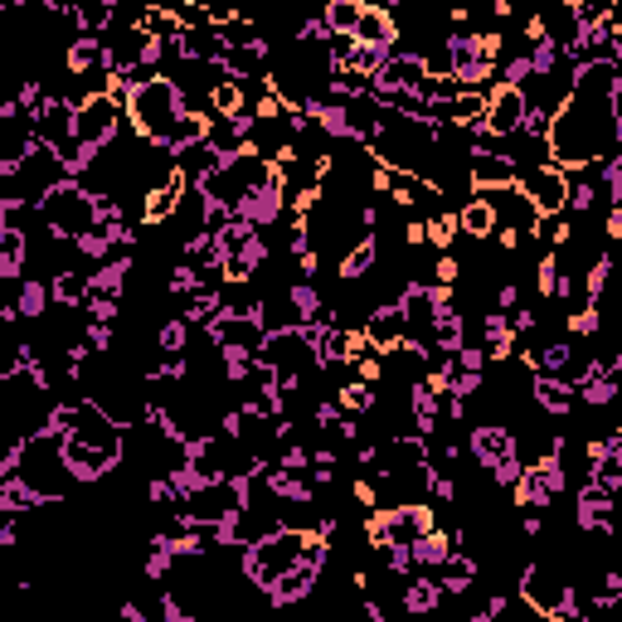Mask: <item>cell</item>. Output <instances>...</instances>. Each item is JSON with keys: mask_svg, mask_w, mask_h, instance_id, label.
Returning a JSON list of instances; mask_svg holds the SVG:
<instances>
[{"mask_svg": "<svg viewBox=\"0 0 622 622\" xmlns=\"http://www.w3.org/2000/svg\"><path fill=\"white\" fill-rule=\"evenodd\" d=\"M622 63L588 59L570 69V93L550 113L544 151L554 166H598L622 146Z\"/></svg>", "mask_w": 622, "mask_h": 622, "instance_id": "1", "label": "cell"}, {"mask_svg": "<svg viewBox=\"0 0 622 622\" xmlns=\"http://www.w3.org/2000/svg\"><path fill=\"white\" fill-rule=\"evenodd\" d=\"M15 477L35 491L45 506H63L73 477H69V462H63V438L59 433L54 429L30 433L25 447H20V457H15Z\"/></svg>", "mask_w": 622, "mask_h": 622, "instance_id": "2", "label": "cell"}, {"mask_svg": "<svg viewBox=\"0 0 622 622\" xmlns=\"http://www.w3.org/2000/svg\"><path fill=\"white\" fill-rule=\"evenodd\" d=\"M35 210L54 238H79L89 228H97V195L89 190V180H73V176L59 180L54 190L39 195Z\"/></svg>", "mask_w": 622, "mask_h": 622, "instance_id": "3", "label": "cell"}, {"mask_svg": "<svg viewBox=\"0 0 622 622\" xmlns=\"http://www.w3.org/2000/svg\"><path fill=\"white\" fill-rule=\"evenodd\" d=\"M258 365H268L278 379L287 375H316V355L302 326H278V331H263V345L254 351Z\"/></svg>", "mask_w": 622, "mask_h": 622, "instance_id": "4", "label": "cell"}, {"mask_svg": "<svg viewBox=\"0 0 622 622\" xmlns=\"http://www.w3.org/2000/svg\"><path fill=\"white\" fill-rule=\"evenodd\" d=\"M127 127V107L107 93H89L73 107V141H89V146H113Z\"/></svg>", "mask_w": 622, "mask_h": 622, "instance_id": "5", "label": "cell"}, {"mask_svg": "<svg viewBox=\"0 0 622 622\" xmlns=\"http://www.w3.org/2000/svg\"><path fill=\"white\" fill-rule=\"evenodd\" d=\"M59 180H69V171H63V156L54 146H45V141L30 137L25 146H20V171H15V185L20 195H25L30 204L39 200L45 190H54Z\"/></svg>", "mask_w": 622, "mask_h": 622, "instance_id": "6", "label": "cell"}, {"mask_svg": "<svg viewBox=\"0 0 622 622\" xmlns=\"http://www.w3.org/2000/svg\"><path fill=\"white\" fill-rule=\"evenodd\" d=\"M234 214H238V220H248L254 228H272V224H278L282 214H287V171L272 161V176L258 180L254 190H248L244 200L234 204Z\"/></svg>", "mask_w": 622, "mask_h": 622, "instance_id": "7", "label": "cell"}, {"mask_svg": "<svg viewBox=\"0 0 622 622\" xmlns=\"http://www.w3.org/2000/svg\"><path fill=\"white\" fill-rule=\"evenodd\" d=\"M204 341H210L214 351L254 355L258 345H263V321H258V312H224L220 307V316L204 326Z\"/></svg>", "mask_w": 622, "mask_h": 622, "instance_id": "8", "label": "cell"}, {"mask_svg": "<svg viewBox=\"0 0 622 622\" xmlns=\"http://www.w3.org/2000/svg\"><path fill=\"white\" fill-rule=\"evenodd\" d=\"M30 137L45 141V146H54L63 156V151L73 146V103L59 93L45 97V107L39 113H30Z\"/></svg>", "mask_w": 622, "mask_h": 622, "instance_id": "9", "label": "cell"}, {"mask_svg": "<svg viewBox=\"0 0 622 622\" xmlns=\"http://www.w3.org/2000/svg\"><path fill=\"white\" fill-rule=\"evenodd\" d=\"M520 117H526V93L516 83H491L486 107H482V132L510 137V132H520Z\"/></svg>", "mask_w": 622, "mask_h": 622, "instance_id": "10", "label": "cell"}, {"mask_svg": "<svg viewBox=\"0 0 622 622\" xmlns=\"http://www.w3.org/2000/svg\"><path fill=\"white\" fill-rule=\"evenodd\" d=\"M520 453V433L506 429V423H472L467 429V457H472L477 467H496L501 457H516Z\"/></svg>", "mask_w": 622, "mask_h": 622, "instance_id": "11", "label": "cell"}, {"mask_svg": "<svg viewBox=\"0 0 622 622\" xmlns=\"http://www.w3.org/2000/svg\"><path fill=\"white\" fill-rule=\"evenodd\" d=\"M520 190L530 195V204L540 214H560L564 210V166L554 161H540V166L520 171Z\"/></svg>", "mask_w": 622, "mask_h": 622, "instance_id": "12", "label": "cell"}, {"mask_svg": "<svg viewBox=\"0 0 622 622\" xmlns=\"http://www.w3.org/2000/svg\"><path fill=\"white\" fill-rule=\"evenodd\" d=\"M351 39H355V45H365V49L395 54L399 39H403V30H399L395 10H379V5H369V0H365V10H360V20H355V30H351Z\"/></svg>", "mask_w": 622, "mask_h": 622, "instance_id": "13", "label": "cell"}, {"mask_svg": "<svg viewBox=\"0 0 622 622\" xmlns=\"http://www.w3.org/2000/svg\"><path fill=\"white\" fill-rule=\"evenodd\" d=\"M530 399L540 403V409L550 413V419H570V413L578 409L570 379H560V375H540V369L530 375Z\"/></svg>", "mask_w": 622, "mask_h": 622, "instance_id": "14", "label": "cell"}, {"mask_svg": "<svg viewBox=\"0 0 622 622\" xmlns=\"http://www.w3.org/2000/svg\"><path fill=\"white\" fill-rule=\"evenodd\" d=\"M520 180V166L506 156H491V151H467V185L486 190V185H510Z\"/></svg>", "mask_w": 622, "mask_h": 622, "instance_id": "15", "label": "cell"}, {"mask_svg": "<svg viewBox=\"0 0 622 622\" xmlns=\"http://www.w3.org/2000/svg\"><path fill=\"white\" fill-rule=\"evenodd\" d=\"M379 263V238L375 234H360L351 248L341 254V263H336V278L341 282H360V278H369Z\"/></svg>", "mask_w": 622, "mask_h": 622, "instance_id": "16", "label": "cell"}, {"mask_svg": "<svg viewBox=\"0 0 622 622\" xmlns=\"http://www.w3.org/2000/svg\"><path fill=\"white\" fill-rule=\"evenodd\" d=\"M97 69H103V35H73L69 49H63V73L69 79H89Z\"/></svg>", "mask_w": 622, "mask_h": 622, "instance_id": "17", "label": "cell"}, {"mask_svg": "<svg viewBox=\"0 0 622 622\" xmlns=\"http://www.w3.org/2000/svg\"><path fill=\"white\" fill-rule=\"evenodd\" d=\"M15 307H20V321H45L54 312V292H49V278H20L15 282Z\"/></svg>", "mask_w": 622, "mask_h": 622, "instance_id": "18", "label": "cell"}, {"mask_svg": "<svg viewBox=\"0 0 622 622\" xmlns=\"http://www.w3.org/2000/svg\"><path fill=\"white\" fill-rule=\"evenodd\" d=\"M457 544H453V535L447 530H423V535H413L409 540V554H413V570H438V564L447 560V554H453Z\"/></svg>", "mask_w": 622, "mask_h": 622, "instance_id": "19", "label": "cell"}, {"mask_svg": "<svg viewBox=\"0 0 622 622\" xmlns=\"http://www.w3.org/2000/svg\"><path fill=\"white\" fill-rule=\"evenodd\" d=\"M220 307H224V302H220V287H195V292H185V297L176 302V312L195 326V331H204V326L220 316Z\"/></svg>", "mask_w": 622, "mask_h": 622, "instance_id": "20", "label": "cell"}, {"mask_svg": "<svg viewBox=\"0 0 622 622\" xmlns=\"http://www.w3.org/2000/svg\"><path fill=\"white\" fill-rule=\"evenodd\" d=\"M190 341H195V326L185 321L180 312H171L166 321L156 326V336H151V345H156V355H185V351H190Z\"/></svg>", "mask_w": 622, "mask_h": 622, "instance_id": "21", "label": "cell"}, {"mask_svg": "<svg viewBox=\"0 0 622 622\" xmlns=\"http://www.w3.org/2000/svg\"><path fill=\"white\" fill-rule=\"evenodd\" d=\"M453 214H457V234L472 238V244H482V238H491V228H496V220H491V210H486L482 195H472L467 204H457Z\"/></svg>", "mask_w": 622, "mask_h": 622, "instance_id": "22", "label": "cell"}, {"mask_svg": "<svg viewBox=\"0 0 622 622\" xmlns=\"http://www.w3.org/2000/svg\"><path fill=\"white\" fill-rule=\"evenodd\" d=\"M49 292H54V307H83V302H89V272L59 268L49 278Z\"/></svg>", "mask_w": 622, "mask_h": 622, "instance_id": "23", "label": "cell"}, {"mask_svg": "<svg viewBox=\"0 0 622 622\" xmlns=\"http://www.w3.org/2000/svg\"><path fill=\"white\" fill-rule=\"evenodd\" d=\"M39 506H45V501H39L35 491L20 482L15 472L0 477V516H30V510H39Z\"/></svg>", "mask_w": 622, "mask_h": 622, "instance_id": "24", "label": "cell"}, {"mask_svg": "<svg viewBox=\"0 0 622 622\" xmlns=\"http://www.w3.org/2000/svg\"><path fill=\"white\" fill-rule=\"evenodd\" d=\"M331 399L341 403L345 413H369L379 403V395H375V385H365V379H341V385H331Z\"/></svg>", "mask_w": 622, "mask_h": 622, "instance_id": "25", "label": "cell"}, {"mask_svg": "<svg viewBox=\"0 0 622 622\" xmlns=\"http://www.w3.org/2000/svg\"><path fill=\"white\" fill-rule=\"evenodd\" d=\"M360 10H365V0H321V20L331 35H351Z\"/></svg>", "mask_w": 622, "mask_h": 622, "instance_id": "26", "label": "cell"}, {"mask_svg": "<svg viewBox=\"0 0 622 622\" xmlns=\"http://www.w3.org/2000/svg\"><path fill=\"white\" fill-rule=\"evenodd\" d=\"M423 228H429V244L438 248V254H453V244L462 238V234H457V214H453V210H447V214H433V220L423 224Z\"/></svg>", "mask_w": 622, "mask_h": 622, "instance_id": "27", "label": "cell"}, {"mask_svg": "<svg viewBox=\"0 0 622 622\" xmlns=\"http://www.w3.org/2000/svg\"><path fill=\"white\" fill-rule=\"evenodd\" d=\"M564 336H574V341H578V336H584V341H588V336H598V307H588V302H584L578 312L564 316Z\"/></svg>", "mask_w": 622, "mask_h": 622, "instance_id": "28", "label": "cell"}, {"mask_svg": "<svg viewBox=\"0 0 622 622\" xmlns=\"http://www.w3.org/2000/svg\"><path fill=\"white\" fill-rule=\"evenodd\" d=\"M45 97H49V89H45V79H20V89H15V103H20V113H39L45 107Z\"/></svg>", "mask_w": 622, "mask_h": 622, "instance_id": "29", "label": "cell"}, {"mask_svg": "<svg viewBox=\"0 0 622 622\" xmlns=\"http://www.w3.org/2000/svg\"><path fill=\"white\" fill-rule=\"evenodd\" d=\"M491 307H496V312H516L520 307V287H516V282H496V292H491Z\"/></svg>", "mask_w": 622, "mask_h": 622, "instance_id": "30", "label": "cell"}, {"mask_svg": "<svg viewBox=\"0 0 622 622\" xmlns=\"http://www.w3.org/2000/svg\"><path fill=\"white\" fill-rule=\"evenodd\" d=\"M433 282H447V287H457V282H462V263H457L453 254H443L438 263H433Z\"/></svg>", "mask_w": 622, "mask_h": 622, "instance_id": "31", "label": "cell"}, {"mask_svg": "<svg viewBox=\"0 0 622 622\" xmlns=\"http://www.w3.org/2000/svg\"><path fill=\"white\" fill-rule=\"evenodd\" d=\"M351 496H355L365 510H375V506H379V486H375V482H365V477H360V482H351Z\"/></svg>", "mask_w": 622, "mask_h": 622, "instance_id": "32", "label": "cell"}, {"mask_svg": "<svg viewBox=\"0 0 622 622\" xmlns=\"http://www.w3.org/2000/svg\"><path fill=\"white\" fill-rule=\"evenodd\" d=\"M117 613H122L127 622H146V608H141V603H132V598H127V603L117 608Z\"/></svg>", "mask_w": 622, "mask_h": 622, "instance_id": "33", "label": "cell"}, {"mask_svg": "<svg viewBox=\"0 0 622 622\" xmlns=\"http://www.w3.org/2000/svg\"><path fill=\"white\" fill-rule=\"evenodd\" d=\"M369 5H379V10H403V5H413V0H369Z\"/></svg>", "mask_w": 622, "mask_h": 622, "instance_id": "34", "label": "cell"}, {"mask_svg": "<svg viewBox=\"0 0 622 622\" xmlns=\"http://www.w3.org/2000/svg\"><path fill=\"white\" fill-rule=\"evenodd\" d=\"M433 5H447V0H433Z\"/></svg>", "mask_w": 622, "mask_h": 622, "instance_id": "35", "label": "cell"}]
</instances>
